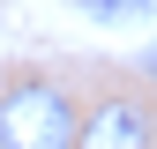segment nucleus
Instances as JSON below:
<instances>
[{
  "label": "nucleus",
  "instance_id": "f257e3e1",
  "mask_svg": "<svg viewBox=\"0 0 157 149\" xmlns=\"http://www.w3.org/2000/svg\"><path fill=\"white\" fill-rule=\"evenodd\" d=\"M0 149H75V104L60 82H15L0 97Z\"/></svg>",
  "mask_w": 157,
  "mask_h": 149
},
{
  "label": "nucleus",
  "instance_id": "f03ea898",
  "mask_svg": "<svg viewBox=\"0 0 157 149\" xmlns=\"http://www.w3.org/2000/svg\"><path fill=\"white\" fill-rule=\"evenodd\" d=\"M75 149H157V119L135 97H105L90 119H75Z\"/></svg>",
  "mask_w": 157,
  "mask_h": 149
},
{
  "label": "nucleus",
  "instance_id": "7ed1b4c3",
  "mask_svg": "<svg viewBox=\"0 0 157 149\" xmlns=\"http://www.w3.org/2000/svg\"><path fill=\"white\" fill-rule=\"evenodd\" d=\"M97 23H127V15H157V0H82Z\"/></svg>",
  "mask_w": 157,
  "mask_h": 149
},
{
  "label": "nucleus",
  "instance_id": "20e7f679",
  "mask_svg": "<svg viewBox=\"0 0 157 149\" xmlns=\"http://www.w3.org/2000/svg\"><path fill=\"white\" fill-rule=\"evenodd\" d=\"M142 67H150V74H157V45H150V52H142Z\"/></svg>",
  "mask_w": 157,
  "mask_h": 149
}]
</instances>
